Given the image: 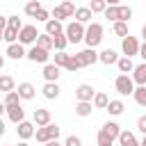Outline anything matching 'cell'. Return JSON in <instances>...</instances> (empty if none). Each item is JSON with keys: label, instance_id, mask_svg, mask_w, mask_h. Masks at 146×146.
<instances>
[{"label": "cell", "instance_id": "obj_1", "mask_svg": "<svg viewBox=\"0 0 146 146\" xmlns=\"http://www.w3.org/2000/svg\"><path fill=\"white\" fill-rule=\"evenodd\" d=\"M84 32H87V27H84L82 23H78V21H71V23L64 27V36L68 39V43H80V41H84Z\"/></svg>", "mask_w": 146, "mask_h": 146}, {"label": "cell", "instance_id": "obj_2", "mask_svg": "<svg viewBox=\"0 0 146 146\" xmlns=\"http://www.w3.org/2000/svg\"><path fill=\"white\" fill-rule=\"evenodd\" d=\"M103 41V25L100 23H89V27H87V32H84V43H87V48H94L96 50V46Z\"/></svg>", "mask_w": 146, "mask_h": 146}, {"label": "cell", "instance_id": "obj_3", "mask_svg": "<svg viewBox=\"0 0 146 146\" xmlns=\"http://www.w3.org/2000/svg\"><path fill=\"white\" fill-rule=\"evenodd\" d=\"M59 132H62V128H59L57 123H50V125H46V128H36L34 137H36V141L48 144V141H52V139H59Z\"/></svg>", "mask_w": 146, "mask_h": 146}, {"label": "cell", "instance_id": "obj_4", "mask_svg": "<svg viewBox=\"0 0 146 146\" xmlns=\"http://www.w3.org/2000/svg\"><path fill=\"white\" fill-rule=\"evenodd\" d=\"M114 89H116L121 96H130V94H135V82H132L130 75H116Z\"/></svg>", "mask_w": 146, "mask_h": 146}, {"label": "cell", "instance_id": "obj_5", "mask_svg": "<svg viewBox=\"0 0 146 146\" xmlns=\"http://www.w3.org/2000/svg\"><path fill=\"white\" fill-rule=\"evenodd\" d=\"M121 50H123V57H135V55H139V41H137V36H125V39H121Z\"/></svg>", "mask_w": 146, "mask_h": 146}, {"label": "cell", "instance_id": "obj_6", "mask_svg": "<svg viewBox=\"0 0 146 146\" xmlns=\"http://www.w3.org/2000/svg\"><path fill=\"white\" fill-rule=\"evenodd\" d=\"M39 39V32L34 25H23V30L18 32V43L21 46H27V43H36Z\"/></svg>", "mask_w": 146, "mask_h": 146}, {"label": "cell", "instance_id": "obj_7", "mask_svg": "<svg viewBox=\"0 0 146 146\" xmlns=\"http://www.w3.org/2000/svg\"><path fill=\"white\" fill-rule=\"evenodd\" d=\"M75 59H78L80 68H84V66H91V64H96V62H98V52H96L94 48H84L82 52H78V55H75Z\"/></svg>", "mask_w": 146, "mask_h": 146}, {"label": "cell", "instance_id": "obj_8", "mask_svg": "<svg viewBox=\"0 0 146 146\" xmlns=\"http://www.w3.org/2000/svg\"><path fill=\"white\" fill-rule=\"evenodd\" d=\"M27 59H30V62H34V64L39 62V64H43V66H46V64H48V59H50V52H48V50H43V48H39V46H32V48L27 50Z\"/></svg>", "mask_w": 146, "mask_h": 146}, {"label": "cell", "instance_id": "obj_9", "mask_svg": "<svg viewBox=\"0 0 146 146\" xmlns=\"http://www.w3.org/2000/svg\"><path fill=\"white\" fill-rule=\"evenodd\" d=\"M94 96H96V89L91 84H80L75 89V98L78 103H94Z\"/></svg>", "mask_w": 146, "mask_h": 146}, {"label": "cell", "instance_id": "obj_10", "mask_svg": "<svg viewBox=\"0 0 146 146\" xmlns=\"http://www.w3.org/2000/svg\"><path fill=\"white\" fill-rule=\"evenodd\" d=\"M32 119H34V125H36V128H46V125L52 123V121H50V110H46V107H36Z\"/></svg>", "mask_w": 146, "mask_h": 146}, {"label": "cell", "instance_id": "obj_11", "mask_svg": "<svg viewBox=\"0 0 146 146\" xmlns=\"http://www.w3.org/2000/svg\"><path fill=\"white\" fill-rule=\"evenodd\" d=\"M34 123H30V121H23V123H18L16 125V135L21 137V141H27L30 137H34Z\"/></svg>", "mask_w": 146, "mask_h": 146}, {"label": "cell", "instance_id": "obj_12", "mask_svg": "<svg viewBox=\"0 0 146 146\" xmlns=\"http://www.w3.org/2000/svg\"><path fill=\"white\" fill-rule=\"evenodd\" d=\"M100 132H103L105 137H110V139L114 141V139H119V135H121V125H119L116 121H107V123H103Z\"/></svg>", "mask_w": 146, "mask_h": 146}, {"label": "cell", "instance_id": "obj_13", "mask_svg": "<svg viewBox=\"0 0 146 146\" xmlns=\"http://www.w3.org/2000/svg\"><path fill=\"white\" fill-rule=\"evenodd\" d=\"M7 119L11 121V123H23L25 121V110L21 107V105H14V107H7Z\"/></svg>", "mask_w": 146, "mask_h": 146}, {"label": "cell", "instance_id": "obj_14", "mask_svg": "<svg viewBox=\"0 0 146 146\" xmlns=\"http://www.w3.org/2000/svg\"><path fill=\"white\" fill-rule=\"evenodd\" d=\"M16 91H18V96H21V100H32V98L36 96V89H34V84H30V82H21Z\"/></svg>", "mask_w": 146, "mask_h": 146}, {"label": "cell", "instance_id": "obj_15", "mask_svg": "<svg viewBox=\"0 0 146 146\" xmlns=\"http://www.w3.org/2000/svg\"><path fill=\"white\" fill-rule=\"evenodd\" d=\"M132 82H135L137 87H146V62L135 66V71H132Z\"/></svg>", "mask_w": 146, "mask_h": 146}, {"label": "cell", "instance_id": "obj_16", "mask_svg": "<svg viewBox=\"0 0 146 146\" xmlns=\"http://www.w3.org/2000/svg\"><path fill=\"white\" fill-rule=\"evenodd\" d=\"M46 34L48 36H57V34H64V23H59V21H55V18H50L48 23H46Z\"/></svg>", "mask_w": 146, "mask_h": 146}, {"label": "cell", "instance_id": "obj_17", "mask_svg": "<svg viewBox=\"0 0 146 146\" xmlns=\"http://www.w3.org/2000/svg\"><path fill=\"white\" fill-rule=\"evenodd\" d=\"M9 59H23V57H27V52H25V48L21 46V43H11V46H7V52H5Z\"/></svg>", "mask_w": 146, "mask_h": 146}, {"label": "cell", "instance_id": "obj_18", "mask_svg": "<svg viewBox=\"0 0 146 146\" xmlns=\"http://www.w3.org/2000/svg\"><path fill=\"white\" fill-rule=\"evenodd\" d=\"M98 62H103V64H116L119 62V55H116V50H112V48H105L103 52H98Z\"/></svg>", "mask_w": 146, "mask_h": 146}, {"label": "cell", "instance_id": "obj_19", "mask_svg": "<svg viewBox=\"0 0 146 146\" xmlns=\"http://www.w3.org/2000/svg\"><path fill=\"white\" fill-rule=\"evenodd\" d=\"M41 75L46 78V82H57V80H59V68L48 62V64L43 66V73H41Z\"/></svg>", "mask_w": 146, "mask_h": 146}, {"label": "cell", "instance_id": "obj_20", "mask_svg": "<svg viewBox=\"0 0 146 146\" xmlns=\"http://www.w3.org/2000/svg\"><path fill=\"white\" fill-rule=\"evenodd\" d=\"M119 144H121V146H139L135 132H130V130H121V135H119Z\"/></svg>", "mask_w": 146, "mask_h": 146}, {"label": "cell", "instance_id": "obj_21", "mask_svg": "<svg viewBox=\"0 0 146 146\" xmlns=\"http://www.w3.org/2000/svg\"><path fill=\"white\" fill-rule=\"evenodd\" d=\"M116 68L121 71V75H128L130 71H135V62H132L130 57H119V62H116Z\"/></svg>", "mask_w": 146, "mask_h": 146}, {"label": "cell", "instance_id": "obj_22", "mask_svg": "<svg viewBox=\"0 0 146 146\" xmlns=\"http://www.w3.org/2000/svg\"><path fill=\"white\" fill-rule=\"evenodd\" d=\"M41 91H43V96H46L48 100H55V98L59 96V84H57V82H46Z\"/></svg>", "mask_w": 146, "mask_h": 146}, {"label": "cell", "instance_id": "obj_23", "mask_svg": "<svg viewBox=\"0 0 146 146\" xmlns=\"http://www.w3.org/2000/svg\"><path fill=\"white\" fill-rule=\"evenodd\" d=\"M0 91H5V94L16 91V82L11 75H0Z\"/></svg>", "mask_w": 146, "mask_h": 146}, {"label": "cell", "instance_id": "obj_24", "mask_svg": "<svg viewBox=\"0 0 146 146\" xmlns=\"http://www.w3.org/2000/svg\"><path fill=\"white\" fill-rule=\"evenodd\" d=\"M91 16H94V14H91V9H89V7H78V9H75V21H78V23H82V25H84V23H89V21H91Z\"/></svg>", "mask_w": 146, "mask_h": 146}, {"label": "cell", "instance_id": "obj_25", "mask_svg": "<svg viewBox=\"0 0 146 146\" xmlns=\"http://www.w3.org/2000/svg\"><path fill=\"white\" fill-rule=\"evenodd\" d=\"M96 110H107V105H110V98H107V94H103V91H96V96H94V103H91Z\"/></svg>", "mask_w": 146, "mask_h": 146}, {"label": "cell", "instance_id": "obj_26", "mask_svg": "<svg viewBox=\"0 0 146 146\" xmlns=\"http://www.w3.org/2000/svg\"><path fill=\"white\" fill-rule=\"evenodd\" d=\"M123 110H125V105H123V100H119V98L110 100V105H107V112H110L112 116H119V114H123Z\"/></svg>", "mask_w": 146, "mask_h": 146}, {"label": "cell", "instance_id": "obj_27", "mask_svg": "<svg viewBox=\"0 0 146 146\" xmlns=\"http://www.w3.org/2000/svg\"><path fill=\"white\" fill-rule=\"evenodd\" d=\"M34 46H39V48H43V50L50 52V50H52V36H48V34L43 32V34H39V39H36Z\"/></svg>", "mask_w": 146, "mask_h": 146}, {"label": "cell", "instance_id": "obj_28", "mask_svg": "<svg viewBox=\"0 0 146 146\" xmlns=\"http://www.w3.org/2000/svg\"><path fill=\"white\" fill-rule=\"evenodd\" d=\"M132 98H135V103H137V105L146 107V87H135V94H132Z\"/></svg>", "mask_w": 146, "mask_h": 146}, {"label": "cell", "instance_id": "obj_29", "mask_svg": "<svg viewBox=\"0 0 146 146\" xmlns=\"http://www.w3.org/2000/svg\"><path fill=\"white\" fill-rule=\"evenodd\" d=\"M41 9H43V7H41V2H39V0H32V2H27V5H25V14H27V16H32V18H34Z\"/></svg>", "mask_w": 146, "mask_h": 146}, {"label": "cell", "instance_id": "obj_30", "mask_svg": "<svg viewBox=\"0 0 146 146\" xmlns=\"http://www.w3.org/2000/svg\"><path fill=\"white\" fill-rule=\"evenodd\" d=\"M105 18H110L112 23H119V5H107V9H105Z\"/></svg>", "mask_w": 146, "mask_h": 146}, {"label": "cell", "instance_id": "obj_31", "mask_svg": "<svg viewBox=\"0 0 146 146\" xmlns=\"http://www.w3.org/2000/svg\"><path fill=\"white\" fill-rule=\"evenodd\" d=\"M2 39L11 46V43H18V30H14V27H7L5 32H2Z\"/></svg>", "mask_w": 146, "mask_h": 146}, {"label": "cell", "instance_id": "obj_32", "mask_svg": "<svg viewBox=\"0 0 146 146\" xmlns=\"http://www.w3.org/2000/svg\"><path fill=\"white\" fill-rule=\"evenodd\" d=\"M68 46V39L64 36V34H57L55 39H52V48L57 50V52H64V48Z\"/></svg>", "mask_w": 146, "mask_h": 146}, {"label": "cell", "instance_id": "obj_33", "mask_svg": "<svg viewBox=\"0 0 146 146\" xmlns=\"http://www.w3.org/2000/svg\"><path fill=\"white\" fill-rule=\"evenodd\" d=\"M91 110H94V105H91V103H78V105H75V114H78V116H82V119H84V116H89V114H91Z\"/></svg>", "mask_w": 146, "mask_h": 146}, {"label": "cell", "instance_id": "obj_34", "mask_svg": "<svg viewBox=\"0 0 146 146\" xmlns=\"http://www.w3.org/2000/svg\"><path fill=\"white\" fill-rule=\"evenodd\" d=\"M14 105H21V96H18V91L5 94V107H14Z\"/></svg>", "mask_w": 146, "mask_h": 146}, {"label": "cell", "instance_id": "obj_35", "mask_svg": "<svg viewBox=\"0 0 146 146\" xmlns=\"http://www.w3.org/2000/svg\"><path fill=\"white\" fill-rule=\"evenodd\" d=\"M119 16H121V18H119L121 23H128V21L132 18V9H130L128 5H119Z\"/></svg>", "mask_w": 146, "mask_h": 146}, {"label": "cell", "instance_id": "obj_36", "mask_svg": "<svg viewBox=\"0 0 146 146\" xmlns=\"http://www.w3.org/2000/svg\"><path fill=\"white\" fill-rule=\"evenodd\" d=\"M68 59H71V55H66V52H57V55H55V62H52V64H55L57 68H66Z\"/></svg>", "mask_w": 146, "mask_h": 146}, {"label": "cell", "instance_id": "obj_37", "mask_svg": "<svg viewBox=\"0 0 146 146\" xmlns=\"http://www.w3.org/2000/svg\"><path fill=\"white\" fill-rule=\"evenodd\" d=\"M89 9H91V14H105V9H107V2L105 0H94L91 5H89Z\"/></svg>", "mask_w": 146, "mask_h": 146}, {"label": "cell", "instance_id": "obj_38", "mask_svg": "<svg viewBox=\"0 0 146 146\" xmlns=\"http://www.w3.org/2000/svg\"><path fill=\"white\" fill-rule=\"evenodd\" d=\"M112 30H114V34H116V36H121V39H125V36H128V23H121V21H119V23H114V27H112Z\"/></svg>", "mask_w": 146, "mask_h": 146}, {"label": "cell", "instance_id": "obj_39", "mask_svg": "<svg viewBox=\"0 0 146 146\" xmlns=\"http://www.w3.org/2000/svg\"><path fill=\"white\" fill-rule=\"evenodd\" d=\"M7 27H14V30H23V23H21V18L18 16H7Z\"/></svg>", "mask_w": 146, "mask_h": 146}, {"label": "cell", "instance_id": "obj_40", "mask_svg": "<svg viewBox=\"0 0 146 146\" xmlns=\"http://www.w3.org/2000/svg\"><path fill=\"white\" fill-rule=\"evenodd\" d=\"M50 16H52V18H55V21H59V23H62V21H64V18H68V16H66V11H64V9H62V7H59V5H57V7H55V9H52V11H50Z\"/></svg>", "mask_w": 146, "mask_h": 146}, {"label": "cell", "instance_id": "obj_41", "mask_svg": "<svg viewBox=\"0 0 146 146\" xmlns=\"http://www.w3.org/2000/svg\"><path fill=\"white\" fill-rule=\"evenodd\" d=\"M59 7H62V9L66 11V16H68V18H71V16H75V9H78V7H75L73 2H68V0H66V2H62Z\"/></svg>", "mask_w": 146, "mask_h": 146}, {"label": "cell", "instance_id": "obj_42", "mask_svg": "<svg viewBox=\"0 0 146 146\" xmlns=\"http://www.w3.org/2000/svg\"><path fill=\"white\" fill-rule=\"evenodd\" d=\"M64 146H82V139H80V137H75V135H68V137H66V141H64Z\"/></svg>", "mask_w": 146, "mask_h": 146}, {"label": "cell", "instance_id": "obj_43", "mask_svg": "<svg viewBox=\"0 0 146 146\" xmlns=\"http://www.w3.org/2000/svg\"><path fill=\"white\" fill-rule=\"evenodd\" d=\"M137 130H139V132L146 137V114H141V116L137 119Z\"/></svg>", "mask_w": 146, "mask_h": 146}, {"label": "cell", "instance_id": "obj_44", "mask_svg": "<svg viewBox=\"0 0 146 146\" xmlns=\"http://www.w3.org/2000/svg\"><path fill=\"white\" fill-rule=\"evenodd\" d=\"M96 139H98V146H114V141H112L110 137H105L103 132H98V137H96Z\"/></svg>", "mask_w": 146, "mask_h": 146}, {"label": "cell", "instance_id": "obj_45", "mask_svg": "<svg viewBox=\"0 0 146 146\" xmlns=\"http://www.w3.org/2000/svg\"><path fill=\"white\" fill-rule=\"evenodd\" d=\"M34 18H36V21H41V23H48V21H50V11H48V9H41Z\"/></svg>", "mask_w": 146, "mask_h": 146}, {"label": "cell", "instance_id": "obj_46", "mask_svg": "<svg viewBox=\"0 0 146 146\" xmlns=\"http://www.w3.org/2000/svg\"><path fill=\"white\" fill-rule=\"evenodd\" d=\"M78 68H80V64H78V59H75V55H73V57L68 59V64H66V71H71V73H75Z\"/></svg>", "mask_w": 146, "mask_h": 146}, {"label": "cell", "instance_id": "obj_47", "mask_svg": "<svg viewBox=\"0 0 146 146\" xmlns=\"http://www.w3.org/2000/svg\"><path fill=\"white\" fill-rule=\"evenodd\" d=\"M139 57L146 62V43H141V46H139Z\"/></svg>", "mask_w": 146, "mask_h": 146}, {"label": "cell", "instance_id": "obj_48", "mask_svg": "<svg viewBox=\"0 0 146 146\" xmlns=\"http://www.w3.org/2000/svg\"><path fill=\"white\" fill-rule=\"evenodd\" d=\"M5 30H7V18L0 16V32H5Z\"/></svg>", "mask_w": 146, "mask_h": 146}, {"label": "cell", "instance_id": "obj_49", "mask_svg": "<svg viewBox=\"0 0 146 146\" xmlns=\"http://www.w3.org/2000/svg\"><path fill=\"white\" fill-rule=\"evenodd\" d=\"M43 146H62V144H59V139H52V141H48V144H43Z\"/></svg>", "mask_w": 146, "mask_h": 146}, {"label": "cell", "instance_id": "obj_50", "mask_svg": "<svg viewBox=\"0 0 146 146\" xmlns=\"http://www.w3.org/2000/svg\"><path fill=\"white\" fill-rule=\"evenodd\" d=\"M2 114H7V107H5V103H0V116Z\"/></svg>", "mask_w": 146, "mask_h": 146}, {"label": "cell", "instance_id": "obj_51", "mask_svg": "<svg viewBox=\"0 0 146 146\" xmlns=\"http://www.w3.org/2000/svg\"><path fill=\"white\" fill-rule=\"evenodd\" d=\"M2 135H5V121L0 119V137H2Z\"/></svg>", "mask_w": 146, "mask_h": 146}, {"label": "cell", "instance_id": "obj_52", "mask_svg": "<svg viewBox=\"0 0 146 146\" xmlns=\"http://www.w3.org/2000/svg\"><path fill=\"white\" fill-rule=\"evenodd\" d=\"M141 39H144V43H146V25H141Z\"/></svg>", "mask_w": 146, "mask_h": 146}, {"label": "cell", "instance_id": "obj_53", "mask_svg": "<svg viewBox=\"0 0 146 146\" xmlns=\"http://www.w3.org/2000/svg\"><path fill=\"white\" fill-rule=\"evenodd\" d=\"M2 66H5V57L0 55V68H2Z\"/></svg>", "mask_w": 146, "mask_h": 146}, {"label": "cell", "instance_id": "obj_54", "mask_svg": "<svg viewBox=\"0 0 146 146\" xmlns=\"http://www.w3.org/2000/svg\"><path fill=\"white\" fill-rule=\"evenodd\" d=\"M16 146H30V144H27V141H18Z\"/></svg>", "mask_w": 146, "mask_h": 146}, {"label": "cell", "instance_id": "obj_55", "mask_svg": "<svg viewBox=\"0 0 146 146\" xmlns=\"http://www.w3.org/2000/svg\"><path fill=\"white\" fill-rule=\"evenodd\" d=\"M139 146H146V137H144V139H141V141H139Z\"/></svg>", "mask_w": 146, "mask_h": 146}, {"label": "cell", "instance_id": "obj_56", "mask_svg": "<svg viewBox=\"0 0 146 146\" xmlns=\"http://www.w3.org/2000/svg\"><path fill=\"white\" fill-rule=\"evenodd\" d=\"M0 41H2V32H0Z\"/></svg>", "mask_w": 146, "mask_h": 146}, {"label": "cell", "instance_id": "obj_57", "mask_svg": "<svg viewBox=\"0 0 146 146\" xmlns=\"http://www.w3.org/2000/svg\"><path fill=\"white\" fill-rule=\"evenodd\" d=\"M5 146H9V144H5Z\"/></svg>", "mask_w": 146, "mask_h": 146}]
</instances>
